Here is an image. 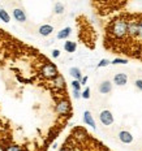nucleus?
I'll list each match as a JSON object with an SVG mask.
<instances>
[{
    "label": "nucleus",
    "mask_w": 142,
    "mask_h": 151,
    "mask_svg": "<svg viewBox=\"0 0 142 151\" xmlns=\"http://www.w3.org/2000/svg\"><path fill=\"white\" fill-rule=\"evenodd\" d=\"M128 14L129 13H120L115 19L108 21L106 26V35H104V47L107 50L112 51V48L117 43L126 38L128 35Z\"/></svg>",
    "instance_id": "obj_1"
},
{
    "label": "nucleus",
    "mask_w": 142,
    "mask_h": 151,
    "mask_svg": "<svg viewBox=\"0 0 142 151\" xmlns=\"http://www.w3.org/2000/svg\"><path fill=\"white\" fill-rule=\"evenodd\" d=\"M128 0H93L95 12L101 16H106L108 13L119 11Z\"/></svg>",
    "instance_id": "obj_2"
},
{
    "label": "nucleus",
    "mask_w": 142,
    "mask_h": 151,
    "mask_svg": "<svg viewBox=\"0 0 142 151\" xmlns=\"http://www.w3.org/2000/svg\"><path fill=\"white\" fill-rule=\"evenodd\" d=\"M41 73L48 81H52L54 78L60 74L56 64H54V63H51V61H46L43 65L41 66Z\"/></svg>",
    "instance_id": "obj_3"
},
{
    "label": "nucleus",
    "mask_w": 142,
    "mask_h": 151,
    "mask_svg": "<svg viewBox=\"0 0 142 151\" xmlns=\"http://www.w3.org/2000/svg\"><path fill=\"white\" fill-rule=\"evenodd\" d=\"M99 120H101V123L103 124L104 126H110L113 124V115L108 110H104L101 112V115H99Z\"/></svg>",
    "instance_id": "obj_4"
},
{
    "label": "nucleus",
    "mask_w": 142,
    "mask_h": 151,
    "mask_svg": "<svg viewBox=\"0 0 142 151\" xmlns=\"http://www.w3.org/2000/svg\"><path fill=\"white\" fill-rule=\"evenodd\" d=\"M54 82V86L56 87V89H60V90H66V82H65V78L63 74H59L57 77H55L52 80Z\"/></svg>",
    "instance_id": "obj_5"
},
{
    "label": "nucleus",
    "mask_w": 142,
    "mask_h": 151,
    "mask_svg": "<svg viewBox=\"0 0 142 151\" xmlns=\"http://www.w3.org/2000/svg\"><path fill=\"white\" fill-rule=\"evenodd\" d=\"M119 140H120V142H123V143L128 145V143H132L133 142V135L128 130H121L119 133Z\"/></svg>",
    "instance_id": "obj_6"
},
{
    "label": "nucleus",
    "mask_w": 142,
    "mask_h": 151,
    "mask_svg": "<svg viewBox=\"0 0 142 151\" xmlns=\"http://www.w3.org/2000/svg\"><path fill=\"white\" fill-rule=\"evenodd\" d=\"M113 82L116 83L117 86H124V85H126V82H128V76H126L125 73H117V74H115Z\"/></svg>",
    "instance_id": "obj_7"
},
{
    "label": "nucleus",
    "mask_w": 142,
    "mask_h": 151,
    "mask_svg": "<svg viewBox=\"0 0 142 151\" xmlns=\"http://www.w3.org/2000/svg\"><path fill=\"white\" fill-rule=\"evenodd\" d=\"M98 90L101 94H110V93L112 91V83H111L110 81H103V82H101Z\"/></svg>",
    "instance_id": "obj_8"
},
{
    "label": "nucleus",
    "mask_w": 142,
    "mask_h": 151,
    "mask_svg": "<svg viewBox=\"0 0 142 151\" xmlns=\"http://www.w3.org/2000/svg\"><path fill=\"white\" fill-rule=\"evenodd\" d=\"M83 123H85L86 125H89L90 128L96 129L95 121H94V119H93V115L90 113V111H85V112H83Z\"/></svg>",
    "instance_id": "obj_9"
},
{
    "label": "nucleus",
    "mask_w": 142,
    "mask_h": 151,
    "mask_svg": "<svg viewBox=\"0 0 142 151\" xmlns=\"http://www.w3.org/2000/svg\"><path fill=\"white\" fill-rule=\"evenodd\" d=\"M13 17L14 20L17 21V22H25L26 21V14L25 12H24L22 9H20V8H16V9H13Z\"/></svg>",
    "instance_id": "obj_10"
},
{
    "label": "nucleus",
    "mask_w": 142,
    "mask_h": 151,
    "mask_svg": "<svg viewBox=\"0 0 142 151\" xmlns=\"http://www.w3.org/2000/svg\"><path fill=\"white\" fill-rule=\"evenodd\" d=\"M54 31V26L51 25H42L41 28H39V34L43 35V37H48V35H51Z\"/></svg>",
    "instance_id": "obj_11"
},
{
    "label": "nucleus",
    "mask_w": 142,
    "mask_h": 151,
    "mask_svg": "<svg viewBox=\"0 0 142 151\" xmlns=\"http://www.w3.org/2000/svg\"><path fill=\"white\" fill-rule=\"evenodd\" d=\"M64 50L66 51V52H69V53L76 52L77 43H76V42H73V41H66L65 43H64Z\"/></svg>",
    "instance_id": "obj_12"
},
{
    "label": "nucleus",
    "mask_w": 142,
    "mask_h": 151,
    "mask_svg": "<svg viewBox=\"0 0 142 151\" xmlns=\"http://www.w3.org/2000/svg\"><path fill=\"white\" fill-rule=\"evenodd\" d=\"M3 151H26L25 149H22V147L20 146V145H4V146L0 147Z\"/></svg>",
    "instance_id": "obj_13"
},
{
    "label": "nucleus",
    "mask_w": 142,
    "mask_h": 151,
    "mask_svg": "<svg viewBox=\"0 0 142 151\" xmlns=\"http://www.w3.org/2000/svg\"><path fill=\"white\" fill-rule=\"evenodd\" d=\"M72 34V28H64V29H61L59 33H57V35H56V38L57 39H66L69 37V35Z\"/></svg>",
    "instance_id": "obj_14"
},
{
    "label": "nucleus",
    "mask_w": 142,
    "mask_h": 151,
    "mask_svg": "<svg viewBox=\"0 0 142 151\" xmlns=\"http://www.w3.org/2000/svg\"><path fill=\"white\" fill-rule=\"evenodd\" d=\"M69 74H71L74 80H78V81L82 80V73H81V71L77 66H72V68L69 69Z\"/></svg>",
    "instance_id": "obj_15"
},
{
    "label": "nucleus",
    "mask_w": 142,
    "mask_h": 151,
    "mask_svg": "<svg viewBox=\"0 0 142 151\" xmlns=\"http://www.w3.org/2000/svg\"><path fill=\"white\" fill-rule=\"evenodd\" d=\"M0 20H1L3 22H5V24H8L9 22V20H11L9 14L7 13V11L3 9V8H0Z\"/></svg>",
    "instance_id": "obj_16"
},
{
    "label": "nucleus",
    "mask_w": 142,
    "mask_h": 151,
    "mask_svg": "<svg viewBox=\"0 0 142 151\" xmlns=\"http://www.w3.org/2000/svg\"><path fill=\"white\" fill-rule=\"evenodd\" d=\"M64 4H61V3H56L55 4V7H54V11H55V13L56 14H61V13H64Z\"/></svg>",
    "instance_id": "obj_17"
},
{
    "label": "nucleus",
    "mask_w": 142,
    "mask_h": 151,
    "mask_svg": "<svg viewBox=\"0 0 142 151\" xmlns=\"http://www.w3.org/2000/svg\"><path fill=\"white\" fill-rule=\"evenodd\" d=\"M128 59H121V57H116V59H113L112 60V63H111V64H128Z\"/></svg>",
    "instance_id": "obj_18"
},
{
    "label": "nucleus",
    "mask_w": 142,
    "mask_h": 151,
    "mask_svg": "<svg viewBox=\"0 0 142 151\" xmlns=\"http://www.w3.org/2000/svg\"><path fill=\"white\" fill-rule=\"evenodd\" d=\"M72 87H73V90H78V91H80L81 90V81L73 80L72 81Z\"/></svg>",
    "instance_id": "obj_19"
},
{
    "label": "nucleus",
    "mask_w": 142,
    "mask_h": 151,
    "mask_svg": "<svg viewBox=\"0 0 142 151\" xmlns=\"http://www.w3.org/2000/svg\"><path fill=\"white\" fill-rule=\"evenodd\" d=\"M108 64H111L110 60H108V59H102L101 61L98 63V65H96V66H98V68H103V66H107Z\"/></svg>",
    "instance_id": "obj_20"
},
{
    "label": "nucleus",
    "mask_w": 142,
    "mask_h": 151,
    "mask_svg": "<svg viewBox=\"0 0 142 151\" xmlns=\"http://www.w3.org/2000/svg\"><path fill=\"white\" fill-rule=\"evenodd\" d=\"M81 96H82L83 99H89L90 98V87H86V89L81 93Z\"/></svg>",
    "instance_id": "obj_21"
},
{
    "label": "nucleus",
    "mask_w": 142,
    "mask_h": 151,
    "mask_svg": "<svg viewBox=\"0 0 142 151\" xmlns=\"http://www.w3.org/2000/svg\"><path fill=\"white\" fill-rule=\"evenodd\" d=\"M134 85H136V87H137L138 90H141V91H142V80H137L134 82Z\"/></svg>",
    "instance_id": "obj_22"
},
{
    "label": "nucleus",
    "mask_w": 142,
    "mask_h": 151,
    "mask_svg": "<svg viewBox=\"0 0 142 151\" xmlns=\"http://www.w3.org/2000/svg\"><path fill=\"white\" fill-rule=\"evenodd\" d=\"M73 96H74V99L82 98V96H81V91H78V90H73Z\"/></svg>",
    "instance_id": "obj_23"
},
{
    "label": "nucleus",
    "mask_w": 142,
    "mask_h": 151,
    "mask_svg": "<svg viewBox=\"0 0 142 151\" xmlns=\"http://www.w3.org/2000/svg\"><path fill=\"white\" fill-rule=\"evenodd\" d=\"M60 56V51L59 50H54L52 51V57H55V59H56V57H59Z\"/></svg>",
    "instance_id": "obj_24"
},
{
    "label": "nucleus",
    "mask_w": 142,
    "mask_h": 151,
    "mask_svg": "<svg viewBox=\"0 0 142 151\" xmlns=\"http://www.w3.org/2000/svg\"><path fill=\"white\" fill-rule=\"evenodd\" d=\"M87 80H89V77H87V76H85V77H82V80H81V85H86Z\"/></svg>",
    "instance_id": "obj_25"
}]
</instances>
